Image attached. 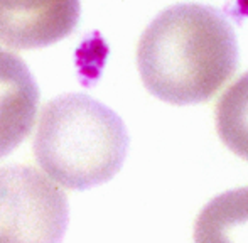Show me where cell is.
Masks as SVG:
<instances>
[{
	"label": "cell",
	"mask_w": 248,
	"mask_h": 243,
	"mask_svg": "<svg viewBox=\"0 0 248 243\" xmlns=\"http://www.w3.org/2000/svg\"><path fill=\"white\" fill-rule=\"evenodd\" d=\"M39 88L27 64L0 47V159L19 147L32 130Z\"/></svg>",
	"instance_id": "obj_5"
},
{
	"label": "cell",
	"mask_w": 248,
	"mask_h": 243,
	"mask_svg": "<svg viewBox=\"0 0 248 243\" xmlns=\"http://www.w3.org/2000/svg\"><path fill=\"white\" fill-rule=\"evenodd\" d=\"M128 134L120 117L83 93L51 100L34 138L43 171L69 189H90L110 181L122 169Z\"/></svg>",
	"instance_id": "obj_2"
},
{
	"label": "cell",
	"mask_w": 248,
	"mask_h": 243,
	"mask_svg": "<svg viewBox=\"0 0 248 243\" xmlns=\"http://www.w3.org/2000/svg\"><path fill=\"white\" fill-rule=\"evenodd\" d=\"M215 119L223 144L248 161V71L221 95Z\"/></svg>",
	"instance_id": "obj_7"
},
{
	"label": "cell",
	"mask_w": 248,
	"mask_h": 243,
	"mask_svg": "<svg viewBox=\"0 0 248 243\" xmlns=\"http://www.w3.org/2000/svg\"><path fill=\"white\" fill-rule=\"evenodd\" d=\"M194 243H248V186L226 191L202 208Z\"/></svg>",
	"instance_id": "obj_6"
},
{
	"label": "cell",
	"mask_w": 248,
	"mask_h": 243,
	"mask_svg": "<svg viewBox=\"0 0 248 243\" xmlns=\"http://www.w3.org/2000/svg\"><path fill=\"white\" fill-rule=\"evenodd\" d=\"M144 86L167 103L208 102L235 75L238 44L221 10L177 3L147 26L137 46Z\"/></svg>",
	"instance_id": "obj_1"
},
{
	"label": "cell",
	"mask_w": 248,
	"mask_h": 243,
	"mask_svg": "<svg viewBox=\"0 0 248 243\" xmlns=\"http://www.w3.org/2000/svg\"><path fill=\"white\" fill-rule=\"evenodd\" d=\"M79 3H0V43L17 49L49 46L76 27Z\"/></svg>",
	"instance_id": "obj_4"
},
{
	"label": "cell",
	"mask_w": 248,
	"mask_h": 243,
	"mask_svg": "<svg viewBox=\"0 0 248 243\" xmlns=\"http://www.w3.org/2000/svg\"><path fill=\"white\" fill-rule=\"evenodd\" d=\"M69 206L64 191L31 166L0 167V243H61Z\"/></svg>",
	"instance_id": "obj_3"
}]
</instances>
